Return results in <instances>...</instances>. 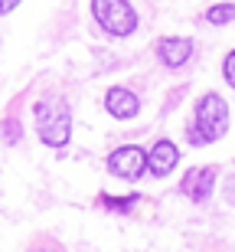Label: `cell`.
<instances>
[{
  "label": "cell",
  "instance_id": "7",
  "mask_svg": "<svg viewBox=\"0 0 235 252\" xmlns=\"http://www.w3.org/2000/svg\"><path fill=\"white\" fill-rule=\"evenodd\" d=\"M104 108H108V115H114V118L128 122V118H134V115H137L141 102H137V95H134L131 89L114 85V89H108V95H104Z\"/></svg>",
  "mask_w": 235,
  "mask_h": 252
},
{
  "label": "cell",
  "instance_id": "15",
  "mask_svg": "<svg viewBox=\"0 0 235 252\" xmlns=\"http://www.w3.org/2000/svg\"><path fill=\"white\" fill-rule=\"evenodd\" d=\"M29 252H59V249H52V243H49V246H33Z\"/></svg>",
  "mask_w": 235,
  "mask_h": 252
},
{
  "label": "cell",
  "instance_id": "14",
  "mask_svg": "<svg viewBox=\"0 0 235 252\" xmlns=\"http://www.w3.org/2000/svg\"><path fill=\"white\" fill-rule=\"evenodd\" d=\"M17 7H20V0H0V17L10 13V10H17Z\"/></svg>",
  "mask_w": 235,
  "mask_h": 252
},
{
  "label": "cell",
  "instance_id": "6",
  "mask_svg": "<svg viewBox=\"0 0 235 252\" xmlns=\"http://www.w3.org/2000/svg\"><path fill=\"white\" fill-rule=\"evenodd\" d=\"M157 56L160 63L167 65V69H180V65H186L189 56H193V39L186 36H167L157 43Z\"/></svg>",
  "mask_w": 235,
  "mask_h": 252
},
{
  "label": "cell",
  "instance_id": "13",
  "mask_svg": "<svg viewBox=\"0 0 235 252\" xmlns=\"http://www.w3.org/2000/svg\"><path fill=\"white\" fill-rule=\"evenodd\" d=\"M226 200H229V203H235V174L226 180Z\"/></svg>",
  "mask_w": 235,
  "mask_h": 252
},
{
  "label": "cell",
  "instance_id": "8",
  "mask_svg": "<svg viewBox=\"0 0 235 252\" xmlns=\"http://www.w3.org/2000/svg\"><path fill=\"white\" fill-rule=\"evenodd\" d=\"M147 160H151V174L154 177H167L170 170L180 164V151H177L173 141H157L154 151L147 154Z\"/></svg>",
  "mask_w": 235,
  "mask_h": 252
},
{
  "label": "cell",
  "instance_id": "5",
  "mask_svg": "<svg viewBox=\"0 0 235 252\" xmlns=\"http://www.w3.org/2000/svg\"><path fill=\"white\" fill-rule=\"evenodd\" d=\"M216 187V167H193L180 184V193H186L193 203H203Z\"/></svg>",
  "mask_w": 235,
  "mask_h": 252
},
{
  "label": "cell",
  "instance_id": "4",
  "mask_svg": "<svg viewBox=\"0 0 235 252\" xmlns=\"http://www.w3.org/2000/svg\"><path fill=\"white\" fill-rule=\"evenodd\" d=\"M108 170L121 180H137L144 170H151V160H147V154L141 148L128 144V148H118L108 154Z\"/></svg>",
  "mask_w": 235,
  "mask_h": 252
},
{
  "label": "cell",
  "instance_id": "2",
  "mask_svg": "<svg viewBox=\"0 0 235 252\" xmlns=\"http://www.w3.org/2000/svg\"><path fill=\"white\" fill-rule=\"evenodd\" d=\"M36 131L43 144L49 148H62L72 134V115H69V105L62 98H43L36 105Z\"/></svg>",
  "mask_w": 235,
  "mask_h": 252
},
{
  "label": "cell",
  "instance_id": "10",
  "mask_svg": "<svg viewBox=\"0 0 235 252\" xmlns=\"http://www.w3.org/2000/svg\"><path fill=\"white\" fill-rule=\"evenodd\" d=\"M134 203H137V196H124V200H111V196H102V206H108V210H131Z\"/></svg>",
  "mask_w": 235,
  "mask_h": 252
},
{
  "label": "cell",
  "instance_id": "12",
  "mask_svg": "<svg viewBox=\"0 0 235 252\" xmlns=\"http://www.w3.org/2000/svg\"><path fill=\"white\" fill-rule=\"evenodd\" d=\"M3 131H7V141H20V134H23V131H20V125L13 122V118H10V122H3Z\"/></svg>",
  "mask_w": 235,
  "mask_h": 252
},
{
  "label": "cell",
  "instance_id": "9",
  "mask_svg": "<svg viewBox=\"0 0 235 252\" xmlns=\"http://www.w3.org/2000/svg\"><path fill=\"white\" fill-rule=\"evenodd\" d=\"M206 20H209V23H216V27L232 23V20H235V3H216V7H209Z\"/></svg>",
  "mask_w": 235,
  "mask_h": 252
},
{
  "label": "cell",
  "instance_id": "3",
  "mask_svg": "<svg viewBox=\"0 0 235 252\" xmlns=\"http://www.w3.org/2000/svg\"><path fill=\"white\" fill-rule=\"evenodd\" d=\"M92 10L102 30L111 36H131L137 30V13L128 0H92Z\"/></svg>",
  "mask_w": 235,
  "mask_h": 252
},
{
  "label": "cell",
  "instance_id": "1",
  "mask_svg": "<svg viewBox=\"0 0 235 252\" xmlns=\"http://www.w3.org/2000/svg\"><path fill=\"white\" fill-rule=\"evenodd\" d=\"M229 128V105L222 95L206 92L196 102V112H193V122H189V141L193 144H212L226 134Z\"/></svg>",
  "mask_w": 235,
  "mask_h": 252
},
{
  "label": "cell",
  "instance_id": "11",
  "mask_svg": "<svg viewBox=\"0 0 235 252\" xmlns=\"http://www.w3.org/2000/svg\"><path fill=\"white\" fill-rule=\"evenodd\" d=\"M222 75H226V82L235 89V49L226 56V63H222Z\"/></svg>",
  "mask_w": 235,
  "mask_h": 252
}]
</instances>
